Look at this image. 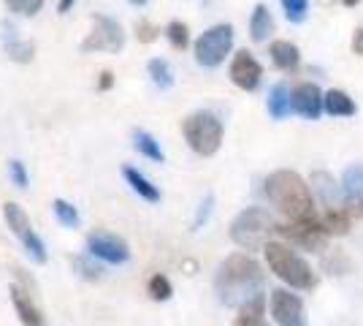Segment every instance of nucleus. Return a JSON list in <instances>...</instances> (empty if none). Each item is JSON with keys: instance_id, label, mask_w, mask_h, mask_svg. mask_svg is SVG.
<instances>
[{"instance_id": "obj_3", "label": "nucleus", "mask_w": 363, "mask_h": 326, "mask_svg": "<svg viewBox=\"0 0 363 326\" xmlns=\"http://www.w3.org/2000/svg\"><path fill=\"white\" fill-rule=\"evenodd\" d=\"M263 256H266L269 269H272L282 283H288L290 288H296V291H309V288L318 286L315 269L306 264L290 245H285V242H266Z\"/></svg>"}, {"instance_id": "obj_5", "label": "nucleus", "mask_w": 363, "mask_h": 326, "mask_svg": "<svg viewBox=\"0 0 363 326\" xmlns=\"http://www.w3.org/2000/svg\"><path fill=\"white\" fill-rule=\"evenodd\" d=\"M182 134H184V139H187L193 153L209 158L220 150L225 128H223V120L214 112L201 109V112H193L190 117L182 120Z\"/></svg>"}, {"instance_id": "obj_22", "label": "nucleus", "mask_w": 363, "mask_h": 326, "mask_svg": "<svg viewBox=\"0 0 363 326\" xmlns=\"http://www.w3.org/2000/svg\"><path fill=\"white\" fill-rule=\"evenodd\" d=\"M323 107H325V112H328L331 117H352V114L358 112L355 101H352L345 90H328L325 98H323Z\"/></svg>"}, {"instance_id": "obj_29", "label": "nucleus", "mask_w": 363, "mask_h": 326, "mask_svg": "<svg viewBox=\"0 0 363 326\" xmlns=\"http://www.w3.org/2000/svg\"><path fill=\"white\" fill-rule=\"evenodd\" d=\"M52 210H55V215H57V220H60L62 226H68V229H76L79 226V210H76L74 204H68L65 199H55L52 202Z\"/></svg>"}, {"instance_id": "obj_11", "label": "nucleus", "mask_w": 363, "mask_h": 326, "mask_svg": "<svg viewBox=\"0 0 363 326\" xmlns=\"http://www.w3.org/2000/svg\"><path fill=\"white\" fill-rule=\"evenodd\" d=\"M87 253L106 261V264H125L130 259V248L122 237H114V234L106 232H95L87 237Z\"/></svg>"}, {"instance_id": "obj_21", "label": "nucleus", "mask_w": 363, "mask_h": 326, "mask_svg": "<svg viewBox=\"0 0 363 326\" xmlns=\"http://www.w3.org/2000/svg\"><path fill=\"white\" fill-rule=\"evenodd\" d=\"M272 33H274L272 11H269L263 3H257L255 9H252V16H250V38H252L255 44H263Z\"/></svg>"}, {"instance_id": "obj_4", "label": "nucleus", "mask_w": 363, "mask_h": 326, "mask_svg": "<svg viewBox=\"0 0 363 326\" xmlns=\"http://www.w3.org/2000/svg\"><path fill=\"white\" fill-rule=\"evenodd\" d=\"M277 220L269 210L263 207H247L230 223V239L242 250H263L266 242H272L269 237L277 234Z\"/></svg>"}, {"instance_id": "obj_30", "label": "nucleus", "mask_w": 363, "mask_h": 326, "mask_svg": "<svg viewBox=\"0 0 363 326\" xmlns=\"http://www.w3.org/2000/svg\"><path fill=\"white\" fill-rule=\"evenodd\" d=\"M147 291H150V296L155 302H166V299H171V294H174V286H171V280H168L166 275H152Z\"/></svg>"}, {"instance_id": "obj_35", "label": "nucleus", "mask_w": 363, "mask_h": 326, "mask_svg": "<svg viewBox=\"0 0 363 326\" xmlns=\"http://www.w3.org/2000/svg\"><path fill=\"white\" fill-rule=\"evenodd\" d=\"M41 6H44V0H28L22 14H25V16H35L38 11H41Z\"/></svg>"}, {"instance_id": "obj_17", "label": "nucleus", "mask_w": 363, "mask_h": 326, "mask_svg": "<svg viewBox=\"0 0 363 326\" xmlns=\"http://www.w3.org/2000/svg\"><path fill=\"white\" fill-rule=\"evenodd\" d=\"M342 190H345L347 207H363V163H352L345 169Z\"/></svg>"}, {"instance_id": "obj_28", "label": "nucleus", "mask_w": 363, "mask_h": 326, "mask_svg": "<svg viewBox=\"0 0 363 326\" xmlns=\"http://www.w3.org/2000/svg\"><path fill=\"white\" fill-rule=\"evenodd\" d=\"M166 38L171 41V47L182 52V49L190 47V28H187L184 22H179V19H174V22H168Z\"/></svg>"}, {"instance_id": "obj_23", "label": "nucleus", "mask_w": 363, "mask_h": 326, "mask_svg": "<svg viewBox=\"0 0 363 326\" xmlns=\"http://www.w3.org/2000/svg\"><path fill=\"white\" fill-rule=\"evenodd\" d=\"M122 174H125V180H128V185L136 190L138 196L144 199V202H160V190H157V185H152L150 180L141 174L138 169H133V166H125L122 169Z\"/></svg>"}, {"instance_id": "obj_37", "label": "nucleus", "mask_w": 363, "mask_h": 326, "mask_svg": "<svg viewBox=\"0 0 363 326\" xmlns=\"http://www.w3.org/2000/svg\"><path fill=\"white\" fill-rule=\"evenodd\" d=\"M352 52L363 55V28H358V31L352 33Z\"/></svg>"}, {"instance_id": "obj_19", "label": "nucleus", "mask_w": 363, "mask_h": 326, "mask_svg": "<svg viewBox=\"0 0 363 326\" xmlns=\"http://www.w3.org/2000/svg\"><path fill=\"white\" fill-rule=\"evenodd\" d=\"M266 107H269V114H272L274 120H285L290 112H293V90H290L288 85H282V82L274 85Z\"/></svg>"}, {"instance_id": "obj_27", "label": "nucleus", "mask_w": 363, "mask_h": 326, "mask_svg": "<svg viewBox=\"0 0 363 326\" xmlns=\"http://www.w3.org/2000/svg\"><path fill=\"white\" fill-rule=\"evenodd\" d=\"M323 226L328 234H347L350 232V210L339 207V210H328L323 212Z\"/></svg>"}, {"instance_id": "obj_6", "label": "nucleus", "mask_w": 363, "mask_h": 326, "mask_svg": "<svg viewBox=\"0 0 363 326\" xmlns=\"http://www.w3.org/2000/svg\"><path fill=\"white\" fill-rule=\"evenodd\" d=\"M233 47V28L230 25H214L196 41V60L203 68H217L220 63H225Z\"/></svg>"}, {"instance_id": "obj_10", "label": "nucleus", "mask_w": 363, "mask_h": 326, "mask_svg": "<svg viewBox=\"0 0 363 326\" xmlns=\"http://www.w3.org/2000/svg\"><path fill=\"white\" fill-rule=\"evenodd\" d=\"M269 310L279 326H306V310H303L301 296L288 288H274L272 299H269Z\"/></svg>"}, {"instance_id": "obj_9", "label": "nucleus", "mask_w": 363, "mask_h": 326, "mask_svg": "<svg viewBox=\"0 0 363 326\" xmlns=\"http://www.w3.org/2000/svg\"><path fill=\"white\" fill-rule=\"evenodd\" d=\"M3 215H6V223H9V229L14 232V237L25 245V250L30 253L33 261H38V264H46V248H44V239L38 237V234L33 232L30 226V217L25 215V210L19 207L16 202H9L3 207Z\"/></svg>"}, {"instance_id": "obj_31", "label": "nucleus", "mask_w": 363, "mask_h": 326, "mask_svg": "<svg viewBox=\"0 0 363 326\" xmlns=\"http://www.w3.org/2000/svg\"><path fill=\"white\" fill-rule=\"evenodd\" d=\"M282 9H285V16L293 25H301L306 14H309V0H282Z\"/></svg>"}, {"instance_id": "obj_13", "label": "nucleus", "mask_w": 363, "mask_h": 326, "mask_svg": "<svg viewBox=\"0 0 363 326\" xmlns=\"http://www.w3.org/2000/svg\"><path fill=\"white\" fill-rule=\"evenodd\" d=\"M323 98H325V93L320 90L318 85L301 82V85H296V90H293V112L301 114L303 120H320V114L325 112Z\"/></svg>"}, {"instance_id": "obj_16", "label": "nucleus", "mask_w": 363, "mask_h": 326, "mask_svg": "<svg viewBox=\"0 0 363 326\" xmlns=\"http://www.w3.org/2000/svg\"><path fill=\"white\" fill-rule=\"evenodd\" d=\"M3 38H6V55L14 63H30L35 55V47L30 41H22L16 36V28L11 22H3Z\"/></svg>"}, {"instance_id": "obj_26", "label": "nucleus", "mask_w": 363, "mask_h": 326, "mask_svg": "<svg viewBox=\"0 0 363 326\" xmlns=\"http://www.w3.org/2000/svg\"><path fill=\"white\" fill-rule=\"evenodd\" d=\"M74 272L79 275V278H84V280H90V283H95V280H104V266L95 261V256H76L74 261Z\"/></svg>"}, {"instance_id": "obj_1", "label": "nucleus", "mask_w": 363, "mask_h": 326, "mask_svg": "<svg viewBox=\"0 0 363 326\" xmlns=\"http://www.w3.org/2000/svg\"><path fill=\"white\" fill-rule=\"evenodd\" d=\"M263 280H266V275H263V269L252 256L230 253L217 269L214 288H217L223 305H244L247 299L260 294Z\"/></svg>"}, {"instance_id": "obj_2", "label": "nucleus", "mask_w": 363, "mask_h": 326, "mask_svg": "<svg viewBox=\"0 0 363 326\" xmlns=\"http://www.w3.org/2000/svg\"><path fill=\"white\" fill-rule=\"evenodd\" d=\"M266 196L274 204V210L288 220H315V199H312V188L306 185L301 174L290 169H279L266 177Z\"/></svg>"}, {"instance_id": "obj_40", "label": "nucleus", "mask_w": 363, "mask_h": 326, "mask_svg": "<svg viewBox=\"0 0 363 326\" xmlns=\"http://www.w3.org/2000/svg\"><path fill=\"white\" fill-rule=\"evenodd\" d=\"M342 3H345V6H347V9H352V6H358V3H361V0H342Z\"/></svg>"}, {"instance_id": "obj_42", "label": "nucleus", "mask_w": 363, "mask_h": 326, "mask_svg": "<svg viewBox=\"0 0 363 326\" xmlns=\"http://www.w3.org/2000/svg\"><path fill=\"white\" fill-rule=\"evenodd\" d=\"M361 210H363V207H361Z\"/></svg>"}, {"instance_id": "obj_33", "label": "nucleus", "mask_w": 363, "mask_h": 326, "mask_svg": "<svg viewBox=\"0 0 363 326\" xmlns=\"http://www.w3.org/2000/svg\"><path fill=\"white\" fill-rule=\"evenodd\" d=\"M9 174H11V183H14L16 188H28V171H25V163L22 161H11L9 163Z\"/></svg>"}, {"instance_id": "obj_34", "label": "nucleus", "mask_w": 363, "mask_h": 326, "mask_svg": "<svg viewBox=\"0 0 363 326\" xmlns=\"http://www.w3.org/2000/svg\"><path fill=\"white\" fill-rule=\"evenodd\" d=\"M212 204H214V196H206L203 202H201V207H198V215H196V220H193V229H201L203 226V220L209 217V212H212Z\"/></svg>"}, {"instance_id": "obj_32", "label": "nucleus", "mask_w": 363, "mask_h": 326, "mask_svg": "<svg viewBox=\"0 0 363 326\" xmlns=\"http://www.w3.org/2000/svg\"><path fill=\"white\" fill-rule=\"evenodd\" d=\"M157 28L152 25V22H147V19H138L136 22V38L141 41V44H152L155 38H157Z\"/></svg>"}, {"instance_id": "obj_20", "label": "nucleus", "mask_w": 363, "mask_h": 326, "mask_svg": "<svg viewBox=\"0 0 363 326\" xmlns=\"http://www.w3.org/2000/svg\"><path fill=\"white\" fill-rule=\"evenodd\" d=\"M269 55H272V63L279 71H293L301 63V52L290 41H274L272 47H269Z\"/></svg>"}, {"instance_id": "obj_24", "label": "nucleus", "mask_w": 363, "mask_h": 326, "mask_svg": "<svg viewBox=\"0 0 363 326\" xmlns=\"http://www.w3.org/2000/svg\"><path fill=\"white\" fill-rule=\"evenodd\" d=\"M133 147H136L144 158L155 161V163H163V161H166L163 150H160V141L155 139L152 134H147V131H133Z\"/></svg>"}, {"instance_id": "obj_36", "label": "nucleus", "mask_w": 363, "mask_h": 326, "mask_svg": "<svg viewBox=\"0 0 363 326\" xmlns=\"http://www.w3.org/2000/svg\"><path fill=\"white\" fill-rule=\"evenodd\" d=\"M111 85H114V74H111V71H104V74H101V82H98V90L106 93V90H111Z\"/></svg>"}, {"instance_id": "obj_39", "label": "nucleus", "mask_w": 363, "mask_h": 326, "mask_svg": "<svg viewBox=\"0 0 363 326\" xmlns=\"http://www.w3.org/2000/svg\"><path fill=\"white\" fill-rule=\"evenodd\" d=\"M74 3H76V0H60V3H57V14H68Z\"/></svg>"}, {"instance_id": "obj_8", "label": "nucleus", "mask_w": 363, "mask_h": 326, "mask_svg": "<svg viewBox=\"0 0 363 326\" xmlns=\"http://www.w3.org/2000/svg\"><path fill=\"white\" fill-rule=\"evenodd\" d=\"M277 234L282 239H288L293 245H298L303 250H312V253H320L325 248L328 237L331 234L325 232L323 226V217H315V220H288L282 226H277Z\"/></svg>"}, {"instance_id": "obj_15", "label": "nucleus", "mask_w": 363, "mask_h": 326, "mask_svg": "<svg viewBox=\"0 0 363 326\" xmlns=\"http://www.w3.org/2000/svg\"><path fill=\"white\" fill-rule=\"evenodd\" d=\"M11 302H14V310L19 315V321L25 326H46V318L41 308L35 305V299L28 288L22 286H11Z\"/></svg>"}, {"instance_id": "obj_18", "label": "nucleus", "mask_w": 363, "mask_h": 326, "mask_svg": "<svg viewBox=\"0 0 363 326\" xmlns=\"http://www.w3.org/2000/svg\"><path fill=\"white\" fill-rule=\"evenodd\" d=\"M233 326H266V296L255 294L244 305H239V315Z\"/></svg>"}, {"instance_id": "obj_14", "label": "nucleus", "mask_w": 363, "mask_h": 326, "mask_svg": "<svg viewBox=\"0 0 363 326\" xmlns=\"http://www.w3.org/2000/svg\"><path fill=\"white\" fill-rule=\"evenodd\" d=\"M312 190L318 193V204L323 207V212L345 207V190L328 171H315L312 174Z\"/></svg>"}, {"instance_id": "obj_12", "label": "nucleus", "mask_w": 363, "mask_h": 326, "mask_svg": "<svg viewBox=\"0 0 363 326\" xmlns=\"http://www.w3.org/2000/svg\"><path fill=\"white\" fill-rule=\"evenodd\" d=\"M230 82L244 90V93H252L260 87V82H263V65L252 58V52H236L233 55V60H230Z\"/></svg>"}, {"instance_id": "obj_25", "label": "nucleus", "mask_w": 363, "mask_h": 326, "mask_svg": "<svg viewBox=\"0 0 363 326\" xmlns=\"http://www.w3.org/2000/svg\"><path fill=\"white\" fill-rule=\"evenodd\" d=\"M147 71H150V79L160 87V90H171L174 87V68L171 63L163 60V58H152L147 63Z\"/></svg>"}, {"instance_id": "obj_41", "label": "nucleus", "mask_w": 363, "mask_h": 326, "mask_svg": "<svg viewBox=\"0 0 363 326\" xmlns=\"http://www.w3.org/2000/svg\"><path fill=\"white\" fill-rule=\"evenodd\" d=\"M130 3H133V6H144V3H147V0H130Z\"/></svg>"}, {"instance_id": "obj_7", "label": "nucleus", "mask_w": 363, "mask_h": 326, "mask_svg": "<svg viewBox=\"0 0 363 326\" xmlns=\"http://www.w3.org/2000/svg\"><path fill=\"white\" fill-rule=\"evenodd\" d=\"M125 47V31L117 19L104 14L92 16V33L82 41V52H111L117 55Z\"/></svg>"}, {"instance_id": "obj_38", "label": "nucleus", "mask_w": 363, "mask_h": 326, "mask_svg": "<svg viewBox=\"0 0 363 326\" xmlns=\"http://www.w3.org/2000/svg\"><path fill=\"white\" fill-rule=\"evenodd\" d=\"M25 3H28V0H6L9 11H16V14H22V11H25Z\"/></svg>"}]
</instances>
